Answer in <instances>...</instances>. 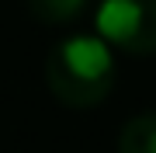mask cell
I'll return each instance as SVG.
<instances>
[{"label":"cell","instance_id":"cell-2","mask_svg":"<svg viewBox=\"0 0 156 153\" xmlns=\"http://www.w3.org/2000/svg\"><path fill=\"white\" fill-rule=\"evenodd\" d=\"M97 35L128 56H156V0H101Z\"/></svg>","mask_w":156,"mask_h":153},{"label":"cell","instance_id":"cell-3","mask_svg":"<svg viewBox=\"0 0 156 153\" xmlns=\"http://www.w3.org/2000/svg\"><path fill=\"white\" fill-rule=\"evenodd\" d=\"M118 153H156V111H142L118 132Z\"/></svg>","mask_w":156,"mask_h":153},{"label":"cell","instance_id":"cell-4","mask_svg":"<svg viewBox=\"0 0 156 153\" xmlns=\"http://www.w3.org/2000/svg\"><path fill=\"white\" fill-rule=\"evenodd\" d=\"M90 0H28V11L42 24H73L87 14Z\"/></svg>","mask_w":156,"mask_h":153},{"label":"cell","instance_id":"cell-1","mask_svg":"<svg viewBox=\"0 0 156 153\" xmlns=\"http://www.w3.org/2000/svg\"><path fill=\"white\" fill-rule=\"evenodd\" d=\"M45 80L59 104L94 108L115 87V49L94 35H66L45 59Z\"/></svg>","mask_w":156,"mask_h":153}]
</instances>
